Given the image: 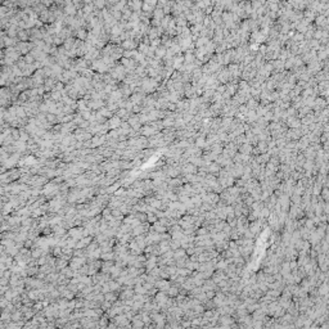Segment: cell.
I'll return each mask as SVG.
<instances>
[{
	"label": "cell",
	"instance_id": "cell-1",
	"mask_svg": "<svg viewBox=\"0 0 329 329\" xmlns=\"http://www.w3.org/2000/svg\"><path fill=\"white\" fill-rule=\"evenodd\" d=\"M183 171L185 172V175H190V174H194L197 171V167L195 164H185L183 167Z\"/></svg>",
	"mask_w": 329,
	"mask_h": 329
},
{
	"label": "cell",
	"instance_id": "cell-2",
	"mask_svg": "<svg viewBox=\"0 0 329 329\" xmlns=\"http://www.w3.org/2000/svg\"><path fill=\"white\" fill-rule=\"evenodd\" d=\"M157 286L160 287V289H162V290H164V292H166V290L169 289L170 287H171V284H170L169 282H163V280H162V282H160Z\"/></svg>",
	"mask_w": 329,
	"mask_h": 329
}]
</instances>
